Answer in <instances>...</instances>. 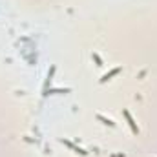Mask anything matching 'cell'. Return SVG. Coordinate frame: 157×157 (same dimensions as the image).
Here are the masks:
<instances>
[{"label":"cell","mask_w":157,"mask_h":157,"mask_svg":"<svg viewBox=\"0 0 157 157\" xmlns=\"http://www.w3.org/2000/svg\"><path fill=\"white\" fill-rule=\"evenodd\" d=\"M122 113H124V117H126V122H128V126H130V130H132V133H133V135H139V132H141V130H139V126H137V122L133 121V117L130 115V112H128V110H124Z\"/></svg>","instance_id":"1"},{"label":"cell","mask_w":157,"mask_h":157,"mask_svg":"<svg viewBox=\"0 0 157 157\" xmlns=\"http://www.w3.org/2000/svg\"><path fill=\"white\" fill-rule=\"evenodd\" d=\"M60 143H62V144H66L68 148H71V150H73L75 154H80V155H88V152H86L84 148H80V146H77L75 143H71V141H68V139H60Z\"/></svg>","instance_id":"2"},{"label":"cell","mask_w":157,"mask_h":157,"mask_svg":"<svg viewBox=\"0 0 157 157\" xmlns=\"http://www.w3.org/2000/svg\"><path fill=\"white\" fill-rule=\"evenodd\" d=\"M121 71H122V68H121V66H117V68H113V70H110L108 73H104V75L101 77V80H99V82H108L110 78H112V77H115V75H119Z\"/></svg>","instance_id":"3"},{"label":"cell","mask_w":157,"mask_h":157,"mask_svg":"<svg viewBox=\"0 0 157 157\" xmlns=\"http://www.w3.org/2000/svg\"><path fill=\"white\" fill-rule=\"evenodd\" d=\"M97 119L101 121V122H104V124H108V126H112V128H115L117 124L112 121V119H108V117H104V115H101V113H97Z\"/></svg>","instance_id":"4"},{"label":"cell","mask_w":157,"mask_h":157,"mask_svg":"<svg viewBox=\"0 0 157 157\" xmlns=\"http://www.w3.org/2000/svg\"><path fill=\"white\" fill-rule=\"evenodd\" d=\"M48 93H70V88H66V90H60V88H57V90H46V95Z\"/></svg>","instance_id":"5"},{"label":"cell","mask_w":157,"mask_h":157,"mask_svg":"<svg viewBox=\"0 0 157 157\" xmlns=\"http://www.w3.org/2000/svg\"><path fill=\"white\" fill-rule=\"evenodd\" d=\"M93 60L97 62V66H102V60H101V57H99L97 53H93Z\"/></svg>","instance_id":"6"}]
</instances>
